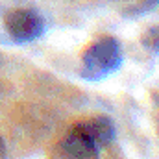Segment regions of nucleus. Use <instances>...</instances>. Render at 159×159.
Returning <instances> with one entry per match:
<instances>
[{"label": "nucleus", "instance_id": "nucleus-1", "mask_svg": "<svg viewBox=\"0 0 159 159\" xmlns=\"http://www.w3.org/2000/svg\"><path fill=\"white\" fill-rule=\"evenodd\" d=\"M115 139V124L106 115L91 117L72 124L63 141L61 150L69 157L93 159L100 156V150Z\"/></svg>", "mask_w": 159, "mask_h": 159}, {"label": "nucleus", "instance_id": "nucleus-2", "mask_svg": "<svg viewBox=\"0 0 159 159\" xmlns=\"http://www.w3.org/2000/svg\"><path fill=\"white\" fill-rule=\"evenodd\" d=\"M122 48L113 35H100L81 54L80 74L83 80L100 81L122 67Z\"/></svg>", "mask_w": 159, "mask_h": 159}, {"label": "nucleus", "instance_id": "nucleus-3", "mask_svg": "<svg viewBox=\"0 0 159 159\" xmlns=\"http://www.w3.org/2000/svg\"><path fill=\"white\" fill-rule=\"evenodd\" d=\"M4 28L15 43H32L44 34L46 22L39 11L30 7H15L4 15Z\"/></svg>", "mask_w": 159, "mask_h": 159}, {"label": "nucleus", "instance_id": "nucleus-4", "mask_svg": "<svg viewBox=\"0 0 159 159\" xmlns=\"http://www.w3.org/2000/svg\"><path fill=\"white\" fill-rule=\"evenodd\" d=\"M143 44H144L150 52L157 54V26L148 28V30L144 32V35H143Z\"/></svg>", "mask_w": 159, "mask_h": 159}, {"label": "nucleus", "instance_id": "nucleus-5", "mask_svg": "<svg viewBox=\"0 0 159 159\" xmlns=\"http://www.w3.org/2000/svg\"><path fill=\"white\" fill-rule=\"evenodd\" d=\"M4 154H6V144H4V139L0 137V157H4Z\"/></svg>", "mask_w": 159, "mask_h": 159}]
</instances>
